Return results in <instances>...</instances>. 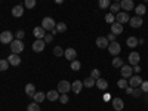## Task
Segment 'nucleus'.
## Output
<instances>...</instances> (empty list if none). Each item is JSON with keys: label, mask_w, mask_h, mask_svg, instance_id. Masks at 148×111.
<instances>
[{"label": "nucleus", "mask_w": 148, "mask_h": 111, "mask_svg": "<svg viewBox=\"0 0 148 111\" xmlns=\"http://www.w3.org/2000/svg\"><path fill=\"white\" fill-rule=\"evenodd\" d=\"M14 34H12V31H9V30H5L3 33H0V42H2L3 45H10L12 42H14L15 39H14Z\"/></svg>", "instance_id": "f257e3e1"}, {"label": "nucleus", "mask_w": 148, "mask_h": 111, "mask_svg": "<svg viewBox=\"0 0 148 111\" xmlns=\"http://www.w3.org/2000/svg\"><path fill=\"white\" fill-rule=\"evenodd\" d=\"M42 27L45 28V31H46V30H47V31H52V30L56 27V22H55V19H53V18L46 16V18H43V19H42Z\"/></svg>", "instance_id": "f03ea898"}, {"label": "nucleus", "mask_w": 148, "mask_h": 111, "mask_svg": "<svg viewBox=\"0 0 148 111\" xmlns=\"http://www.w3.org/2000/svg\"><path fill=\"white\" fill-rule=\"evenodd\" d=\"M56 90L59 92V95H67L71 90V83L67 82V80H61L58 83V89Z\"/></svg>", "instance_id": "7ed1b4c3"}, {"label": "nucleus", "mask_w": 148, "mask_h": 111, "mask_svg": "<svg viewBox=\"0 0 148 111\" xmlns=\"http://www.w3.org/2000/svg\"><path fill=\"white\" fill-rule=\"evenodd\" d=\"M24 51V43H22V40H14L10 43V52L12 53H15V55H19L21 52Z\"/></svg>", "instance_id": "20e7f679"}, {"label": "nucleus", "mask_w": 148, "mask_h": 111, "mask_svg": "<svg viewBox=\"0 0 148 111\" xmlns=\"http://www.w3.org/2000/svg\"><path fill=\"white\" fill-rule=\"evenodd\" d=\"M127 59H129V65H130V67H136V65H139L141 55H139L136 51H133V52H130V53H129Z\"/></svg>", "instance_id": "39448f33"}, {"label": "nucleus", "mask_w": 148, "mask_h": 111, "mask_svg": "<svg viewBox=\"0 0 148 111\" xmlns=\"http://www.w3.org/2000/svg\"><path fill=\"white\" fill-rule=\"evenodd\" d=\"M108 52H110V55H113L114 58L121 52V46H120V43H117V42H113V43H110L108 45Z\"/></svg>", "instance_id": "423d86ee"}, {"label": "nucleus", "mask_w": 148, "mask_h": 111, "mask_svg": "<svg viewBox=\"0 0 148 111\" xmlns=\"http://www.w3.org/2000/svg\"><path fill=\"white\" fill-rule=\"evenodd\" d=\"M120 74H121V79H130L133 76V68L130 65H123L120 68Z\"/></svg>", "instance_id": "0eeeda50"}, {"label": "nucleus", "mask_w": 148, "mask_h": 111, "mask_svg": "<svg viewBox=\"0 0 148 111\" xmlns=\"http://www.w3.org/2000/svg\"><path fill=\"white\" fill-rule=\"evenodd\" d=\"M142 79L139 77V76H132L130 79H129V88H132V89H136V88H141V84H142Z\"/></svg>", "instance_id": "6e6552de"}, {"label": "nucleus", "mask_w": 148, "mask_h": 111, "mask_svg": "<svg viewBox=\"0 0 148 111\" xmlns=\"http://www.w3.org/2000/svg\"><path fill=\"white\" fill-rule=\"evenodd\" d=\"M64 56L70 61V62L76 61V58H77V52H76V49H74V47H67L65 51H64Z\"/></svg>", "instance_id": "1a4fd4ad"}, {"label": "nucleus", "mask_w": 148, "mask_h": 111, "mask_svg": "<svg viewBox=\"0 0 148 111\" xmlns=\"http://www.w3.org/2000/svg\"><path fill=\"white\" fill-rule=\"evenodd\" d=\"M120 8L129 14L130 10L135 9V3H133V0H121V2H120Z\"/></svg>", "instance_id": "9d476101"}, {"label": "nucleus", "mask_w": 148, "mask_h": 111, "mask_svg": "<svg viewBox=\"0 0 148 111\" xmlns=\"http://www.w3.org/2000/svg\"><path fill=\"white\" fill-rule=\"evenodd\" d=\"M111 107L116 111H121L125 108V101H123L121 98H113V99H111Z\"/></svg>", "instance_id": "9b49d317"}, {"label": "nucleus", "mask_w": 148, "mask_h": 111, "mask_svg": "<svg viewBox=\"0 0 148 111\" xmlns=\"http://www.w3.org/2000/svg\"><path fill=\"white\" fill-rule=\"evenodd\" d=\"M129 19H130V16H129V14L127 12H119V14L116 15V22H119V24H126V22H129Z\"/></svg>", "instance_id": "f8f14e48"}, {"label": "nucleus", "mask_w": 148, "mask_h": 111, "mask_svg": "<svg viewBox=\"0 0 148 111\" xmlns=\"http://www.w3.org/2000/svg\"><path fill=\"white\" fill-rule=\"evenodd\" d=\"M33 36L36 37V40H43L45 36H46V31H45V28H43L42 25H40V27H34Z\"/></svg>", "instance_id": "ddd939ff"}, {"label": "nucleus", "mask_w": 148, "mask_h": 111, "mask_svg": "<svg viewBox=\"0 0 148 111\" xmlns=\"http://www.w3.org/2000/svg\"><path fill=\"white\" fill-rule=\"evenodd\" d=\"M6 59H8L9 65H12V67H18L21 64V56L19 55H15V53H10Z\"/></svg>", "instance_id": "4468645a"}, {"label": "nucleus", "mask_w": 148, "mask_h": 111, "mask_svg": "<svg viewBox=\"0 0 148 111\" xmlns=\"http://www.w3.org/2000/svg\"><path fill=\"white\" fill-rule=\"evenodd\" d=\"M33 51L36 52V53H40V52H43L45 51V47H46V43L43 42V40H34V43H33Z\"/></svg>", "instance_id": "2eb2a0df"}, {"label": "nucleus", "mask_w": 148, "mask_h": 111, "mask_svg": "<svg viewBox=\"0 0 148 111\" xmlns=\"http://www.w3.org/2000/svg\"><path fill=\"white\" fill-rule=\"evenodd\" d=\"M82 89H83V82H82V80H74V82L71 83V90L76 93V95L80 93Z\"/></svg>", "instance_id": "dca6fc26"}, {"label": "nucleus", "mask_w": 148, "mask_h": 111, "mask_svg": "<svg viewBox=\"0 0 148 111\" xmlns=\"http://www.w3.org/2000/svg\"><path fill=\"white\" fill-rule=\"evenodd\" d=\"M142 24H144V22H142V18H139V16H133V18L129 19V25H130L132 28H139Z\"/></svg>", "instance_id": "f3484780"}, {"label": "nucleus", "mask_w": 148, "mask_h": 111, "mask_svg": "<svg viewBox=\"0 0 148 111\" xmlns=\"http://www.w3.org/2000/svg\"><path fill=\"white\" fill-rule=\"evenodd\" d=\"M123 25L121 24H119V22H114V24H111V33H113L114 36H119V34H121L123 33Z\"/></svg>", "instance_id": "a211bd4d"}, {"label": "nucleus", "mask_w": 148, "mask_h": 111, "mask_svg": "<svg viewBox=\"0 0 148 111\" xmlns=\"http://www.w3.org/2000/svg\"><path fill=\"white\" fill-rule=\"evenodd\" d=\"M12 15H14L15 18H21L24 15V6H21V5L14 6L12 8Z\"/></svg>", "instance_id": "6ab92c4d"}, {"label": "nucleus", "mask_w": 148, "mask_h": 111, "mask_svg": "<svg viewBox=\"0 0 148 111\" xmlns=\"http://www.w3.org/2000/svg\"><path fill=\"white\" fill-rule=\"evenodd\" d=\"M108 40H107V37H104V36H101V37H98L96 39V46L99 47V49H107L108 47Z\"/></svg>", "instance_id": "aec40b11"}, {"label": "nucleus", "mask_w": 148, "mask_h": 111, "mask_svg": "<svg viewBox=\"0 0 148 111\" xmlns=\"http://www.w3.org/2000/svg\"><path fill=\"white\" fill-rule=\"evenodd\" d=\"M46 99H49L51 102L58 101V99H59V92H58V90H49V92L46 93Z\"/></svg>", "instance_id": "412c9836"}, {"label": "nucleus", "mask_w": 148, "mask_h": 111, "mask_svg": "<svg viewBox=\"0 0 148 111\" xmlns=\"http://www.w3.org/2000/svg\"><path fill=\"white\" fill-rule=\"evenodd\" d=\"M36 92H37V90H36V86H34L33 83H28V84L25 86V95H27V96L33 98V96L36 95Z\"/></svg>", "instance_id": "4be33fe9"}, {"label": "nucleus", "mask_w": 148, "mask_h": 111, "mask_svg": "<svg viewBox=\"0 0 148 111\" xmlns=\"http://www.w3.org/2000/svg\"><path fill=\"white\" fill-rule=\"evenodd\" d=\"M33 99H34V102H37V104H40V102H43L45 99H46V93L45 92H36V95L33 96Z\"/></svg>", "instance_id": "5701e85b"}, {"label": "nucleus", "mask_w": 148, "mask_h": 111, "mask_svg": "<svg viewBox=\"0 0 148 111\" xmlns=\"http://www.w3.org/2000/svg\"><path fill=\"white\" fill-rule=\"evenodd\" d=\"M95 86H96L98 89H101V90H105L108 88V82L105 79H98L96 83H95Z\"/></svg>", "instance_id": "b1692460"}, {"label": "nucleus", "mask_w": 148, "mask_h": 111, "mask_svg": "<svg viewBox=\"0 0 148 111\" xmlns=\"http://www.w3.org/2000/svg\"><path fill=\"white\" fill-rule=\"evenodd\" d=\"M135 12H136V16L142 18V15H145V12H147V6H145V5H138V6H135Z\"/></svg>", "instance_id": "393cba45"}, {"label": "nucleus", "mask_w": 148, "mask_h": 111, "mask_svg": "<svg viewBox=\"0 0 148 111\" xmlns=\"http://www.w3.org/2000/svg\"><path fill=\"white\" fill-rule=\"evenodd\" d=\"M126 45H127L129 47H136L139 43H138V39H136V37H135V36H130L129 39L126 40Z\"/></svg>", "instance_id": "a878e982"}, {"label": "nucleus", "mask_w": 148, "mask_h": 111, "mask_svg": "<svg viewBox=\"0 0 148 111\" xmlns=\"http://www.w3.org/2000/svg\"><path fill=\"white\" fill-rule=\"evenodd\" d=\"M95 83H96V82H95L92 77H86V79L83 80V86H84V88H93Z\"/></svg>", "instance_id": "bb28decb"}, {"label": "nucleus", "mask_w": 148, "mask_h": 111, "mask_svg": "<svg viewBox=\"0 0 148 111\" xmlns=\"http://www.w3.org/2000/svg\"><path fill=\"white\" fill-rule=\"evenodd\" d=\"M89 77H92V79L96 82L98 79H101V71L98 70V68H93V70L90 71V76H89Z\"/></svg>", "instance_id": "cd10ccee"}, {"label": "nucleus", "mask_w": 148, "mask_h": 111, "mask_svg": "<svg viewBox=\"0 0 148 111\" xmlns=\"http://www.w3.org/2000/svg\"><path fill=\"white\" fill-rule=\"evenodd\" d=\"M123 65H125V64H123V59H121V58L116 56V58L113 59V67H114V68H121Z\"/></svg>", "instance_id": "c85d7f7f"}, {"label": "nucleus", "mask_w": 148, "mask_h": 111, "mask_svg": "<svg viewBox=\"0 0 148 111\" xmlns=\"http://www.w3.org/2000/svg\"><path fill=\"white\" fill-rule=\"evenodd\" d=\"M56 31L58 33H64V31H67V24L65 22H56Z\"/></svg>", "instance_id": "c756f323"}, {"label": "nucleus", "mask_w": 148, "mask_h": 111, "mask_svg": "<svg viewBox=\"0 0 148 111\" xmlns=\"http://www.w3.org/2000/svg\"><path fill=\"white\" fill-rule=\"evenodd\" d=\"M70 67H71V70H73V71H79V70L82 68V62L76 59V61H73V62L70 64Z\"/></svg>", "instance_id": "7c9ffc66"}, {"label": "nucleus", "mask_w": 148, "mask_h": 111, "mask_svg": "<svg viewBox=\"0 0 148 111\" xmlns=\"http://www.w3.org/2000/svg\"><path fill=\"white\" fill-rule=\"evenodd\" d=\"M27 111H40V107L37 102H31L27 105Z\"/></svg>", "instance_id": "2f4dec72"}, {"label": "nucleus", "mask_w": 148, "mask_h": 111, "mask_svg": "<svg viewBox=\"0 0 148 111\" xmlns=\"http://www.w3.org/2000/svg\"><path fill=\"white\" fill-rule=\"evenodd\" d=\"M117 86H119L120 89H126L127 86H129V83H127V80H126V79H120V80L117 82Z\"/></svg>", "instance_id": "473e14b6"}, {"label": "nucleus", "mask_w": 148, "mask_h": 111, "mask_svg": "<svg viewBox=\"0 0 148 111\" xmlns=\"http://www.w3.org/2000/svg\"><path fill=\"white\" fill-rule=\"evenodd\" d=\"M8 68H9L8 59H0V71H6Z\"/></svg>", "instance_id": "72a5a7b5"}, {"label": "nucleus", "mask_w": 148, "mask_h": 111, "mask_svg": "<svg viewBox=\"0 0 148 111\" xmlns=\"http://www.w3.org/2000/svg\"><path fill=\"white\" fill-rule=\"evenodd\" d=\"M120 9H121V8H120V3H111V5H110V10H111V12H116V15L120 12Z\"/></svg>", "instance_id": "f704fd0d"}, {"label": "nucleus", "mask_w": 148, "mask_h": 111, "mask_svg": "<svg viewBox=\"0 0 148 111\" xmlns=\"http://www.w3.org/2000/svg\"><path fill=\"white\" fill-rule=\"evenodd\" d=\"M24 8H27V9L36 8V0H25V2H24Z\"/></svg>", "instance_id": "c9c22d12"}, {"label": "nucleus", "mask_w": 148, "mask_h": 111, "mask_svg": "<svg viewBox=\"0 0 148 111\" xmlns=\"http://www.w3.org/2000/svg\"><path fill=\"white\" fill-rule=\"evenodd\" d=\"M53 55H55V56H62V55H64V49L61 47V46L53 47Z\"/></svg>", "instance_id": "e433bc0d"}, {"label": "nucleus", "mask_w": 148, "mask_h": 111, "mask_svg": "<svg viewBox=\"0 0 148 111\" xmlns=\"http://www.w3.org/2000/svg\"><path fill=\"white\" fill-rule=\"evenodd\" d=\"M98 6H99V9H107V8H110V0H99Z\"/></svg>", "instance_id": "4c0bfd02"}, {"label": "nucleus", "mask_w": 148, "mask_h": 111, "mask_svg": "<svg viewBox=\"0 0 148 111\" xmlns=\"http://www.w3.org/2000/svg\"><path fill=\"white\" fill-rule=\"evenodd\" d=\"M105 22H108V24H114V22H116V16H114L113 14H107V15H105Z\"/></svg>", "instance_id": "58836bf2"}, {"label": "nucleus", "mask_w": 148, "mask_h": 111, "mask_svg": "<svg viewBox=\"0 0 148 111\" xmlns=\"http://www.w3.org/2000/svg\"><path fill=\"white\" fill-rule=\"evenodd\" d=\"M68 101H70L68 95H59V102L61 104H68Z\"/></svg>", "instance_id": "ea45409f"}, {"label": "nucleus", "mask_w": 148, "mask_h": 111, "mask_svg": "<svg viewBox=\"0 0 148 111\" xmlns=\"http://www.w3.org/2000/svg\"><path fill=\"white\" fill-rule=\"evenodd\" d=\"M15 36H16V40H21V39H24V37H25V31H24V30H18Z\"/></svg>", "instance_id": "a19ab883"}, {"label": "nucleus", "mask_w": 148, "mask_h": 111, "mask_svg": "<svg viewBox=\"0 0 148 111\" xmlns=\"http://www.w3.org/2000/svg\"><path fill=\"white\" fill-rule=\"evenodd\" d=\"M141 90H142L144 93H148V80H147V82H142V84H141Z\"/></svg>", "instance_id": "79ce46f5"}, {"label": "nucleus", "mask_w": 148, "mask_h": 111, "mask_svg": "<svg viewBox=\"0 0 148 111\" xmlns=\"http://www.w3.org/2000/svg\"><path fill=\"white\" fill-rule=\"evenodd\" d=\"M52 40H53V36H52L51 33L46 34V36H45V39H43V42H45V43H51Z\"/></svg>", "instance_id": "37998d69"}, {"label": "nucleus", "mask_w": 148, "mask_h": 111, "mask_svg": "<svg viewBox=\"0 0 148 111\" xmlns=\"http://www.w3.org/2000/svg\"><path fill=\"white\" fill-rule=\"evenodd\" d=\"M116 37H117V36H114L113 33H110V34L107 36V40H108V43H113V42H116Z\"/></svg>", "instance_id": "c03bdc74"}, {"label": "nucleus", "mask_w": 148, "mask_h": 111, "mask_svg": "<svg viewBox=\"0 0 148 111\" xmlns=\"http://www.w3.org/2000/svg\"><path fill=\"white\" fill-rule=\"evenodd\" d=\"M141 93H142L141 88H136V89H133V96H135V98H138V96H141Z\"/></svg>", "instance_id": "a18cd8bd"}, {"label": "nucleus", "mask_w": 148, "mask_h": 111, "mask_svg": "<svg viewBox=\"0 0 148 111\" xmlns=\"http://www.w3.org/2000/svg\"><path fill=\"white\" fill-rule=\"evenodd\" d=\"M125 90H126V93H127V95H132V93H133V89H132V88H129V86H127V88H126Z\"/></svg>", "instance_id": "49530a36"}, {"label": "nucleus", "mask_w": 148, "mask_h": 111, "mask_svg": "<svg viewBox=\"0 0 148 111\" xmlns=\"http://www.w3.org/2000/svg\"><path fill=\"white\" fill-rule=\"evenodd\" d=\"M110 99H111V95L110 93H105L104 95V101H110Z\"/></svg>", "instance_id": "de8ad7c7"}, {"label": "nucleus", "mask_w": 148, "mask_h": 111, "mask_svg": "<svg viewBox=\"0 0 148 111\" xmlns=\"http://www.w3.org/2000/svg\"><path fill=\"white\" fill-rule=\"evenodd\" d=\"M132 68H133V71H135V73H141V67H139V65H136V67H132Z\"/></svg>", "instance_id": "09e8293b"}, {"label": "nucleus", "mask_w": 148, "mask_h": 111, "mask_svg": "<svg viewBox=\"0 0 148 111\" xmlns=\"http://www.w3.org/2000/svg\"><path fill=\"white\" fill-rule=\"evenodd\" d=\"M56 33H58V31H56V28H53V30H52V31H51V34H52V36H55V34H56Z\"/></svg>", "instance_id": "8fccbe9b"}]
</instances>
